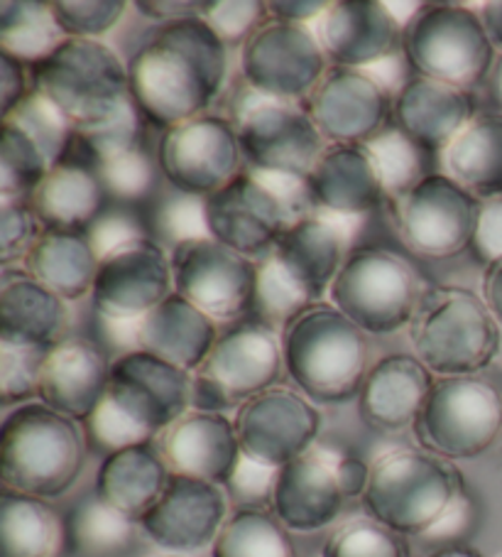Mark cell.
Returning <instances> with one entry per match:
<instances>
[{
	"mask_svg": "<svg viewBox=\"0 0 502 557\" xmlns=\"http://www.w3.org/2000/svg\"><path fill=\"white\" fill-rule=\"evenodd\" d=\"M204 207L214 242L250 261H263L294 221L309 216L304 209L312 201L304 182L240 172L224 189L206 197Z\"/></svg>",
	"mask_w": 502,
	"mask_h": 557,
	"instance_id": "52a82bcc",
	"label": "cell"
},
{
	"mask_svg": "<svg viewBox=\"0 0 502 557\" xmlns=\"http://www.w3.org/2000/svg\"><path fill=\"white\" fill-rule=\"evenodd\" d=\"M142 121L145 119L135 109V103L128 101L121 111H115L111 119H105L99 126L74 131L62 162H79V165L99 170L105 162L142 148Z\"/></svg>",
	"mask_w": 502,
	"mask_h": 557,
	"instance_id": "60d3db41",
	"label": "cell"
},
{
	"mask_svg": "<svg viewBox=\"0 0 502 557\" xmlns=\"http://www.w3.org/2000/svg\"><path fill=\"white\" fill-rule=\"evenodd\" d=\"M267 3H258V0H216L211 3L204 21L214 27L221 40L230 45L243 47L250 35H253L260 25L267 23Z\"/></svg>",
	"mask_w": 502,
	"mask_h": 557,
	"instance_id": "681fc988",
	"label": "cell"
},
{
	"mask_svg": "<svg viewBox=\"0 0 502 557\" xmlns=\"http://www.w3.org/2000/svg\"><path fill=\"white\" fill-rule=\"evenodd\" d=\"M30 72L33 91L42 94L74 131L99 126L130 101L128 64L101 40L66 37Z\"/></svg>",
	"mask_w": 502,
	"mask_h": 557,
	"instance_id": "ba28073f",
	"label": "cell"
},
{
	"mask_svg": "<svg viewBox=\"0 0 502 557\" xmlns=\"http://www.w3.org/2000/svg\"><path fill=\"white\" fill-rule=\"evenodd\" d=\"M167 557H179V555H167Z\"/></svg>",
	"mask_w": 502,
	"mask_h": 557,
	"instance_id": "003e7915",
	"label": "cell"
},
{
	"mask_svg": "<svg viewBox=\"0 0 502 557\" xmlns=\"http://www.w3.org/2000/svg\"><path fill=\"white\" fill-rule=\"evenodd\" d=\"M138 528L135 518L93 494L72 508L66 518V543L79 557H123L133 550Z\"/></svg>",
	"mask_w": 502,
	"mask_h": 557,
	"instance_id": "8d00e7d4",
	"label": "cell"
},
{
	"mask_svg": "<svg viewBox=\"0 0 502 557\" xmlns=\"http://www.w3.org/2000/svg\"><path fill=\"white\" fill-rule=\"evenodd\" d=\"M328 297L365 334H394L414 320L422 285L404 258L371 246L349 253Z\"/></svg>",
	"mask_w": 502,
	"mask_h": 557,
	"instance_id": "7c38bea8",
	"label": "cell"
},
{
	"mask_svg": "<svg viewBox=\"0 0 502 557\" xmlns=\"http://www.w3.org/2000/svg\"><path fill=\"white\" fill-rule=\"evenodd\" d=\"M368 150L375 168H378L385 195L394 199L407 195L419 180L429 175L422 165V150L410 138H404L398 128H385L378 138L368 143Z\"/></svg>",
	"mask_w": 502,
	"mask_h": 557,
	"instance_id": "b9f144b4",
	"label": "cell"
},
{
	"mask_svg": "<svg viewBox=\"0 0 502 557\" xmlns=\"http://www.w3.org/2000/svg\"><path fill=\"white\" fill-rule=\"evenodd\" d=\"M0 121H11V123H15V126H21L23 131L30 133V136L40 143L45 156L50 158L52 168H57L64 160L66 148H70L72 136H74L72 123L66 121L62 113L57 111L54 106L37 91L27 96V99L17 106L11 116H5Z\"/></svg>",
	"mask_w": 502,
	"mask_h": 557,
	"instance_id": "7bdbcfd3",
	"label": "cell"
},
{
	"mask_svg": "<svg viewBox=\"0 0 502 557\" xmlns=\"http://www.w3.org/2000/svg\"><path fill=\"white\" fill-rule=\"evenodd\" d=\"M234 422L243 457L275 469L314 449L322 432V412L314 403L279 386L246 400Z\"/></svg>",
	"mask_w": 502,
	"mask_h": 557,
	"instance_id": "d6986e66",
	"label": "cell"
},
{
	"mask_svg": "<svg viewBox=\"0 0 502 557\" xmlns=\"http://www.w3.org/2000/svg\"><path fill=\"white\" fill-rule=\"evenodd\" d=\"M326 60L346 70H373L402 50V23L388 3L339 0L312 25Z\"/></svg>",
	"mask_w": 502,
	"mask_h": 557,
	"instance_id": "603a6c76",
	"label": "cell"
},
{
	"mask_svg": "<svg viewBox=\"0 0 502 557\" xmlns=\"http://www.w3.org/2000/svg\"><path fill=\"white\" fill-rule=\"evenodd\" d=\"M324 557H407V547L398 533L373 521V518H353L328 535Z\"/></svg>",
	"mask_w": 502,
	"mask_h": 557,
	"instance_id": "ee69618b",
	"label": "cell"
},
{
	"mask_svg": "<svg viewBox=\"0 0 502 557\" xmlns=\"http://www.w3.org/2000/svg\"><path fill=\"white\" fill-rule=\"evenodd\" d=\"M109 381L111 361L99 344L70 337L47 351L37 398L84 425L103 403Z\"/></svg>",
	"mask_w": 502,
	"mask_h": 557,
	"instance_id": "4316f807",
	"label": "cell"
},
{
	"mask_svg": "<svg viewBox=\"0 0 502 557\" xmlns=\"http://www.w3.org/2000/svg\"><path fill=\"white\" fill-rule=\"evenodd\" d=\"M402 54L417 76L463 91L488 82L498 60L478 11L459 3L419 5L402 30Z\"/></svg>",
	"mask_w": 502,
	"mask_h": 557,
	"instance_id": "9c48e42d",
	"label": "cell"
},
{
	"mask_svg": "<svg viewBox=\"0 0 502 557\" xmlns=\"http://www.w3.org/2000/svg\"><path fill=\"white\" fill-rule=\"evenodd\" d=\"M40 234V221L27 201H0V265L25 261Z\"/></svg>",
	"mask_w": 502,
	"mask_h": 557,
	"instance_id": "f907efd6",
	"label": "cell"
},
{
	"mask_svg": "<svg viewBox=\"0 0 502 557\" xmlns=\"http://www.w3.org/2000/svg\"><path fill=\"white\" fill-rule=\"evenodd\" d=\"M70 307L27 271L3 268L0 277V342L47 349L62 342Z\"/></svg>",
	"mask_w": 502,
	"mask_h": 557,
	"instance_id": "f546056e",
	"label": "cell"
},
{
	"mask_svg": "<svg viewBox=\"0 0 502 557\" xmlns=\"http://www.w3.org/2000/svg\"><path fill=\"white\" fill-rule=\"evenodd\" d=\"M304 109L328 146H368L385 131L392 101L373 72L328 66Z\"/></svg>",
	"mask_w": 502,
	"mask_h": 557,
	"instance_id": "ffe728a7",
	"label": "cell"
},
{
	"mask_svg": "<svg viewBox=\"0 0 502 557\" xmlns=\"http://www.w3.org/2000/svg\"><path fill=\"white\" fill-rule=\"evenodd\" d=\"M279 469L260 465L250 457H240L234 476L228 479V494L240 508H263L265 504L273 506L275 484Z\"/></svg>",
	"mask_w": 502,
	"mask_h": 557,
	"instance_id": "f5cc1de1",
	"label": "cell"
},
{
	"mask_svg": "<svg viewBox=\"0 0 502 557\" xmlns=\"http://www.w3.org/2000/svg\"><path fill=\"white\" fill-rule=\"evenodd\" d=\"M99 177L109 195L125 201H135L150 195L154 187V177H158V170H154L148 152L138 148L105 162L103 168H99Z\"/></svg>",
	"mask_w": 502,
	"mask_h": 557,
	"instance_id": "7dc6e473",
	"label": "cell"
},
{
	"mask_svg": "<svg viewBox=\"0 0 502 557\" xmlns=\"http://www.w3.org/2000/svg\"><path fill=\"white\" fill-rule=\"evenodd\" d=\"M84 428H86V437H89L93 445L105 449V455H113L125 447L148 445V442H152L148 432L135 425L130 418H125L109 398H103L99 410L84 422Z\"/></svg>",
	"mask_w": 502,
	"mask_h": 557,
	"instance_id": "816d5d0a",
	"label": "cell"
},
{
	"mask_svg": "<svg viewBox=\"0 0 502 557\" xmlns=\"http://www.w3.org/2000/svg\"><path fill=\"white\" fill-rule=\"evenodd\" d=\"M336 476H339L341 492L346 498L365 494L371 482V465H365L363 459L351 457V455H339L336 459Z\"/></svg>",
	"mask_w": 502,
	"mask_h": 557,
	"instance_id": "94428289",
	"label": "cell"
},
{
	"mask_svg": "<svg viewBox=\"0 0 502 557\" xmlns=\"http://www.w3.org/2000/svg\"><path fill=\"white\" fill-rule=\"evenodd\" d=\"M175 293L216 322L240 320L253 310L258 263L214 238H194L172 248Z\"/></svg>",
	"mask_w": 502,
	"mask_h": 557,
	"instance_id": "e0dca14e",
	"label": "cell"
},
{
	"mask_svg": "<svg viewBox=\"0 0 502 557\" xmlns=\"http://www.w3.org/2000/svg\"><path fill=\"white\" fill-rule=\"evenodd\" d=\"M470 253L482 265L502 261V197L486 199L480 205L476 236H473Z\"/></svg>",
	"mask_w": 502,
	"mask_h": 557,
	"instance_id": "11a10c76",
	"label": "cell"
},
{
	"mask_svg": "<svg viewBox=\"0 0 502 557\" xmlns=\"http://www.w3.org/2000/svg\"><path fill=\"white\" fill-rule=\"evenodd\" d=\"M470 518H473L470 502L466 498V494L461 492L456 502L451 504L449 511L443 513L441 521L424 537H429V541H456V537H461V533L470 525Z\"/></svg>",
	"mask_w": 502,
	"mask_h": 557,
	"instance_id": "91938a15",
	"label": "cell"
},
{
	"mask_svg": "<svg viewBox=\"0 0 502 557\" xmlns=\"http://www.w3.org/2000/svg\"><path fill=\"white\" fill-rule=\"evenodd\" d=\"M461 492V479L447 459L427 449L402 447L371 465L363 506L373 521L392 533L427 535Z\"/></svg>",
	"mask_w": 502,
	"mask_h": 557,
	"instance_id": "8992f818",
	"label": "cell"
},
{
	"mask_svg": "<svg viewBox=\"0 0 502 557\" xmlns=\"http://www.w3.org/2000/svg\"><path fill=\"white\" fill-rule=\"evenodd\" d=\"M23 263L35 281L50 287L62 300L74 302L93 293L101 258L89 234L42 232Z\"/></svg>",
	"mask_w": 502,
	"mask_h": 557,
	"instance_id": "836d02e7",
	"label": "cell"
},
{
	"mask_svg": "<svg viewBox=\"0 0 502 557\" xmlns=\"http://www.w3.org/2000/svg\"><path fill=\"white\" fill-rule=\"evenodd\" d=\"M228 521V496L224 488L194 476L172 474L148 513L140 518V531L170 553H199L216 543Z\"/></svg>",
	"mask_w": 502,
	"mask_h": 557,
	"instance_id": "7402d4cb",
	"label": "cell"
},
{
	"mask_svg": "<svg viewBox=\"0 0 502 557\" xmlns=\"http://www.w3.org/2000/svg\"><path fill=\"white\" fill-rule=\"evenodd\" d=\"M175 293L172 261L162 244L142 236L105 253L93 281V310L99 320L135 322Z\"/></svg>",
	"mask_w": 502,
	"mask_h": 557,
	"instance_id": "44dd1931",
	"label": "cell"
},
{
	"mask_svg": "<svg viewBox=\"0 0 502 557\" xmlns=\"http://www.w3.org/2000/svg\"><path fill=\"white\" fill-rule=\"evenodd\" d=\"M45 357L47 349L0 342V403L3 406H25L40 393Z\"/></svg>",
	"mask_w": 502,
	"mask_h": 557,
	"instance_id": "bcb514c9",
	"label": "cell"
},
{
	"mask_svg": "<svg viewBox=\"0 0 502 557\" xmlns=\"http://www.w3.org/2000/svg\"><path fill=\"white\" fill-rule=\"evenodd\" d=\"M226 74L228 47L204 17L167 23L128 60L130 101L150 126L167 131L209 113Z\"/></svg>",
	"mask_w": 502,
	"mask_h": 557,
	"instance_id": "6da1fadb",
	"label": "cell"
},
{
	"mask_svg": "<svg viewBox=\"0 0 502 557\" xmlns=\"http://www.w3.org/2000/svg\"><path fill=\"white\" fill-rule=\"evenodd\" d=\"M285 371L283 339L260 320H240L211 349L191 386V410L226 412L277 386Z\"/></svg>",
	"mask_w": 502,
	"mask_h": 557,
	"instance_id": "30bf717a",
	"label": "cell"
},
{
	"mask_svg": "<svg viewBox=\"0 0 502 557\" xmlns=\"http://www.w3.org/2000/svg\"><path fill=\"white\" fill-rule=\"evenodd\" d=\"M441 165L480 201L502 197V113H478L441 152Z\"/></svg>",
	"mask_w": 502,
	"mask_h": 557,
	"instance_id": "e575fe53",
	"label": "cell"
},
{
	"mask_svg": "<svg viewBox=\"0 0 502 557\" xmlns=\"http://www.w3.org/2000/svg\"><path fill=\"white\" fill-rule=\"evenodd\" d=\"M140 228V221L128 214V211H105V214L96 219V224L86 234H89L96 253L103 258L105 253L115 251V248L142 238L145 234Z\"/></svg>",
	"mask_w": 502,
	"mask_h": 557,
	"instance_id": "db71d44e",
	"label": "cell"
},
{
	"mask_svg": "<svg viewBox=\"0 0 502 557\" xmlns=\"http://www.w3.org/2000/svg\"><path fill=\"white\" fill-rule=\"evenodd\" d=\"M304 185L312 207L341 221L368 216L385 195L368 146H326Z\"/></svg>",
	"mask_w": 502,
	"mask_h": 557,
	"instance_id": "83f0119b",
	"label": "cell"
},
{
	"mask_svg": "<svg viewBox=\"0 0 502 557\" xmlns=\"http://www.w3.org/2000/svg\"><path fill=\"white\" fill-rule=\"evenodd\" d=\"M434 373L414 354H390L373 363L359 393V412L371 428H414L434 386Z\"/></svg>",
	"mask_w": 502,
	"mask_h": 557,
	"instance_id": "f1b7e54d",
	"label": "cell"
},
{
	"mask_svg": "<svg viewBox=\"0 0 502 557\" xmlns=\"http://www.w3.org/2000/svg\"><path fill=\"white\" fill-rule=\"evenodd\" d=\"M336 453L309 449L277 472L273 513L287 531H324L341 516L346 496L336 476Z\"/></svg>",
	"mask_w": 502,
	"mask_h": 557,
	"instance_id": "cb8c5ba5",
	"label": "cell"
},
{
	"mask_svg": "<svg viewBox=\"0 0 502 557\" xmlns=\"http://www.w3.org/2000/svg\"><path fill=\"white\" fill-rule=\"evenodd\" d=\"M211 557H297L292 535L275 513L238 508L221 528Z\"/></svg>",
	"mask_w": 502,
	"mask_h": 557,
	"instance_id": "f35d334b",
	"label": "cell"
},
{
	"mask_svg": "<svg viewBox=\"0 0 502 557\" xmlns=\"http://www.w3.org/2000/svg\"><path fill=\"white\" fill-rule=\"evenodd\" d=\"M414 435L422 449L447 462L486 455L502 435V393L480 376L437 379Z\"/></svg>",
	"mask_w": 502,
	"mask_h": 557,
	"instance_id": "8fae6325",
	"label": "cell"
},
{
	"mask_svg": "<svg viewBox=\"0 0 502 557\" xmlns=\"http://www.w3.org/2000/svg\"><path fill=\"white\" fill-rule=\"evenodd\" d=\"M349 221L309 214L294 221L263 261H258L253 295L255 320L267 326H285L318 302L346 263Z\"/></svg>",
	"mask_w": 502,
	"mask_h": 557,
	"instance_id": "7a4b0ae2",
	"label": "cell"
},
{
	"mask_svg": "<svg viewBox=\"0 0 502 557\" xmlns=\"http://www.w3.org/2000/svg\"><path fill=\"white\" fill-rule=\"evenodd\" d=\"M66 40L54 21L52 3L3 0L0 3V52L27 66L47 60Z\"/></svg>",
	"mask_w": 502,
	"mask_h": 557,
	"instance_id": "74e56055",
	"label": "cell"
},
{
	"mask_svg": "<svg viewBox=\"0 0 502 557\" xmlns=\"http://www.w3.org/2000/svg\"><path fill=\"white\" fill-rule=\"evenodd\" d=\"M66 523L45 498L3 488L0 496V557H57Z\"/></svg>",
	"mask_w": 502,
	"mask_h": 557,
	"instance_id": "d590c367",
	"label": "cell"
},
{
	"mask_svg": "<svg viewBox=\"0 0 502 557\" xmlns=\"http://www.w3.org/2000/svg\"><path fill=\"white\" fill-rule=\"evenodd\" d=\"M328 72L312 25L267 21L240 47V74L250 91L275 101H306Z\"/></svg>",
	"mask_w": 502,
	"mask_h": 557,
	"instance_id": "9a60e30c",
	"label": "cell"
},
{
	"mask_svg": "<svg viewBox=\"0 0 502 557\" xmlns=\"http://www.w3.org/2000/svg\"><path fill=\"white\" fill-rule=\"evenodd\" d=\"M170 476L172 472L162 453L148 442L105 455L96 474V494L121 513L140 521L158 504Z\"/></svg>",
	"mask_w": 502,
	"mask_h": 557,
	"instance_id": "d6a6232c",
	"label": "cell"
},
{
	"mask_svg": "<svg viewBox=\"0 0 502 557\" xmlns=\"http://www.w3.org/2000/svg\"><path fill=\"white\" fill-rule=\"evenodd\" d=\"M243 148L236 123L218 113H201L197 119L162 131L158 146V168L172 189L206 199L240 175Z\"/></svg>",
	"mask_w": 502,
	"mask_h": 557,
	"instance_id": "2e32d148",
	"label": "cell"
},
{
	"mask_svg": "<svg viewBox=\"0 0 502 557\" xmlns=\"http://www.w3.org/2000/svg\"><path fill=\"white\" fill-rule=\"evenodd\" d=\"M482 300H486L490 314L502 326V261L492 263L482 273Z\"/></svg>",
	"mask_w": 502,
	"mask_h": 557,
	"instance_id": "6125c7cd",
	"label": "cell"
},
{
	"mask_svg": "<svg viewBox=\"0 0 502 557\" xmlns=\"http://www.w3.org/2000/svg\"><path fill=\"white\" fill-rule=\"evenodd\" d=\"M326 8L328 3H322V0H275V3H267V15L269 21L309 25L316 23L326 13Z\"/></svg>",
	"mask_w": 502,
	"mask_h": 557,
	"instance_id": "680465c9",
	"label": "cell"
},
{
	"mask_svg": "<svg viewBox=\"0 0 502 557\" xmlns=\"http://www.w3.org/2000/svg\"><path fill=\"white\" fill-rule=\"evenodd\" d=\"M488 101L492 109H495L498 113H502V54H498L495 64H492V72L488 76Z\"/></svg>",
	"mask_w": 502,
	"mask_h": 557,
	"instance_id": "e7e4bbea",
	"label": "cell"
},
{
	"mask_svg": "<svg viewBox=\"0 0 502 557\" xmlns=\"http://www.w3.org/2000/svg\"><path fill=\"white\" fill-rule=\"evenodd\" d=\"M216 339V320H211L179 293H172L138 322V349L189 373L204 367Z\"/></svg>",
	"mask_w": 502,
	"mask_h": 557,
	"instance_id": "4dcf8cb0",
	"label": "cell"
},
{
	"mask_svg": "<svg viewBox=\"0 0 502 557\" xmlns=\"http://www.w3.org/2000/svg\"><path fill=\"white\" fill-rule=\"evenodd\" d=\"M429 557H482V555L466 545H443L439 550H434Z\"/></svg>",
	"mask_w": 502,
	"mask_h": 557,
	"instance_id": "03108f58",
	"label": "cell"
},
{
	"mask_svg": "<svg viewBox=\"0 0 502 557\" xmlns=\"http://www.w3.org/2000/svg\"><path fill=\"white\" fill-rule=\"evenodd\" d=\"M135 11L145 17H152L160 25L191 21V17H206L209 0H140Z\"/></svg>",
	"mask_w": 502,
	"mask_h": 557,
	"instance_id": "6f0895ef",
	"label": "cell"
},
{
	"mask_svg": "<svg viewBox=\"0 0 502 557\" xmlns=\"http://www.w3.org/2000/svg\"><path fill=\"white\" fill-rule=\"evenodd\" d=\"M30 94L33 72H27V64L0 52V119L11 116Z\"/></svg>",
	"mask_w": 502,
	"mask_h": 557,
	"instance_id": "9f6ffc18",
	"label": "cell"
},
{
	"mask_svg": "<svg viewBox=\"0 0 502 557\" xmlns=\"http://www.w3.org/2000/svg\"><path fill=\"white\" fill-rule=\"evenodd\" d=\"M154 226L160 228L172 248L185 242H194V238H206L209 228L204 199L175 191V195L162 201L158 216H154Z\"/></svg>",
	"mask_w": 502,
	"mask_h": 557,
	"instance_id": "c3c4849f",
	"label": "cell"
},
{
	"mask_svg": "<svg viewBox=\"0 0 502 557\" xmlns=\"http://www.w3.org/2000/svg\"><path fill=\"white\" fill-rule=\"evenodd\" d=\"M191 373L150 351H123L111 361L109 398L154 440L191 408Z\"/></svg>",
	"mask_w": 502,
	"mask_h": 557,
	"instance_id": "ac0fdd59",
	"label": "cell"
},
{
	"mask_svg": "<svg viewBox=\"0 0 502 557\" xmlns=\"http://www.w3.org/2000/svg\"><path fill=\"white\" fill-rule=\"evenodd\" d=\"M476 116L470 94L459 86L412 74L394 89V128L422 152H443Z\"/></svg>",
	"mask_w": 502,
	"mask_h": 557,
	"instance_id": "d4e9b609",
	"label": "cell"
},
{
	"mask_svg": "<svg viewBox=\"0 0 502 557\" xmlns=\"http://www.w3.org/2000/svg\"><path fill=\"white\" fill-rule=\"evenodd\" d=\"M160 453L172 474L226 486L243 457L236 422L224 412L189 410L160 435Z\"/></svg>",
	"mask_w": 502,
	"mask_h": 557,
	"instance_id": "484cf974",
	"label": "cell"
},
{
	"mask_svg": "<svg viewBox=\"0 0 502 557\" xmlns=\"http://www.w3.org/2000/svg\"><path fill=\"white\" fill-rule=\"evenodd\" d=\"M480 21L486 25V33L490 37V42L495 50L502 54V0H492V3H482L480 5Z\"/></svg>",
	"mask_w": 502,
	"mask_h": 557,
	"instance_id": "be15d7a7",
	"label": "cell"
},
{
	"mask_svg": "<svg viewBox=\"0 0 502 557\" xmlns=\"http://www.w3.org/2000/svg\"><path fill=\"white\" fill-rule=\"evenodd\" d=\"M414 357L434 376H478L500 351V324L482 295L461 285H441L422 295L410 322Z\"/></svg>",
	"mask_w": 502,
	"mask_h": 557,
	"instance_id": "5b68a950",
	"label": "cell"
},
{
	"mask_svg": "<svg viewBox=\"0 0 502 557\" xmlns=\"http://www.w3.org/2000/svg\"><path fill=\"white\" fill-rule=\"evenodd\" d=\"M99 170L79 162H60L47 172L40 187L27 199L42 232H89L103 214L105 201Z\"/></svg>",
	"mask_w": 502,
	"mask_h": 557,
	"instance_id": "1f68e13d",
	"label": "cell"
},
{
	"mask_svg": "<svg viewBox=\"0 0 502 557\" xmlns=\"http://www.w3.org/2000/svg\"><path fill=\"white\" fill-rule=\"evenodd\" d=\"M50 170V158L30 133L0 121V201H27Z\"/></svg>",
	"mask_w": 502,
	"mask_h": 557,
	"instance_id": "ab89813d",
	"label": "cell"
},
{
	"mask_svg": "<svg viewBox=\"0 0 502 557\" xmlns=\"http://www.w3.org/2000/svg\"><path fill=\"white\" fill-rule=\"evenodd\" d=\"M86 430L45 403L11 410L0 428V482L35 498L64 496L86 465Z\"/></svg>",
	"mask_w": 502,
	"mask_h": 557,
	"instance_id": "277c9868",
	"label": "cell"
},
{
	"mask_svg": "<svg viewBox=\"0 0 502 557\" xmlns=\"http://www.w3.org/2000/svg\"><path fill=\"white\" fill-rule=\"evenodd\" d=\"M52 13L64 37L101 40L123 21L128 3L125 0H54Z\"/></svg>",
	"mask_w": 502,
	"mask_h": 557,
	"instance_id": "f6af8a7d",
	"label": "cell"
},
{
	"mask_svg": "<svg viewBox=\"0 0 502 557\" xmlns=\"http://www.w3.org/2000/svg\"><path fill=\"white\" fill-rule=\"evenodd\" d=\"M236 121H230L236 123L250 168L265 177L306 182L326 150V140L304 106L265 99L248 89L246 99L236 103Z\"/></svg>",
	"mask_w": 502,
	"mask_h": 557,
	"instance_id": "4fadbf2b",
	"label": "cell"
},
{
	"mask_svg": "<svg viewBox=\"0 0 502 557\" xmlns=\"http://www.w3.org/2000/svg\"><path fill=\"white\" fill-rule=\"evenodd\" d=\"M285 371L312 403L359 398L371 371V344L359 324L331 302H316L297 314L283 334Z\"/></svg>",
	"mask_w": 502,
	"mask_h": 557,
	"instance_id": "3957f363",
	"label": "cell"
},
{
	"mask_svg": "<svg viewBox=\"0 0 502 557\" xmlns=\"http://www.w3.org/2000/svg\"><path fill=\"white\" fill-rule=\"evenodd\" d=\"M480 205L476 195L447 172H429L407 195L394 199V221L412 253L447 261L470 248Z\"/></svg>",
	"mask_w": 502,
	"mask_h": 557,
	"instance_id": "5bb4252c",
	"label": "cell"
}]
</instances>
